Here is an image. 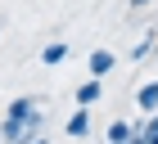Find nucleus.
Masks as SVG:
<instances>
[{
  "label": "nucleus",
  "instance_id": "nucleus-5",
  "mask_svg": "<svg viewBox=\"0 0 158 144\" xmlns=\"http://www.w3.org/2000/svg\"><path fill=\"white\" fill-rule=\"evenodd\" d=\"M113 63H118V59H113L109 50H95V54H90V72H95V77H104V72H109Z\"/></svg>",
  "mask_w": 158,
  "mask_h": 144
},
{
  "label": "nucleus",
  "instance_id": "nucleus-4",
  "mask_svg": "<svg viewBox=\"0 0 158 144\" xmlns=\"http://www.w3.org/2000/svg\"><path fill=\"white\" fill-rule=\"evenodd\" d=\"M68 59V45H63V41H50L45 50H41V63H50V68H54V63H63Z\"/></svg>",
  "mask_w": 158,
  "mask_h": 144
},
{
  "label": "nucleus",
  "instance_id": "nucleus-12",
  "mask_svg": "<svg viewBox=\"0 0 158 144\" xmlns=\"http://www.w3.org/2000/svg\"><path fill=\"white\" fill-rule=\"evenodd\" d=\"M27 144H50V140H27Z\"/></svg>",
  "mask_w": 158,
  "mask_h": 144
},
{
  "label": "nucleus",
  "instance_id": "nucleus-11",
  "mask_svg": "<svg viewBox=\"0 0 158 144\" xmlns=\"http://www.w3.org/2000/svg\"><path fill=\"white\" fill-rule=\"evenodd\" d=\"M145 140H149V144H158V135H145Z\"/></svg>",
  "mask_w": 158,
  "mask_h": 144
},
{
  "label": "nucleus",
  "instance_id": "nucleus-1",
  "mask_svg": "<svg viewBox=\"0 0 158 144\" xmlns=\"http://www.w3.org/2000/svg\"><path fill=\"white\" fill-rule=\"evenodd\" d=\"M99 95H104V86H99V77L81 81V86H77V108H90V104H99Z\"/></svg>",
  "mask_w": 158,
  "mask_h": 144
},
{
  "label": "nucleus",
  "instance_id": "nucleus-3",
  "mask_svg": "<svg viewBox=\"0 0 158 144\" xmlns=\"http://www.w3.org/2000/svg\"><path fill=\"white\" fill-rule=\"evenodd\" d=\"M63 131L73 135V140H81V135L90 131V108H77L73 117H68V126H63Z\"/></svg>",
  "mask_w": 158,
  "mask_h": 144
},
{
  "label": "nucleus",
  "instance_id": "nucleus-6",
  "mask_svg": "<svg viewBox=\"0 0 158 144\" xmlns=\"http://www.w3.org/2000/svg\"><path fill=\"white\" fill-rule=\"evenodd\" d=\"M154 45H158V32H145L140 41H135V50H131V59H145V54H154Z\"/></svg>",
  "mask_w": 158,
  "mask_h": 144
},
{
  "label": "nucleus",
  "instance_id": "nucleus-7",
  "mask_svg": "<svg viewBox=\"0 0 158 144\" xmlns=\"http://www.w3.org/2000/svg\"><path fill=\"white\" fill-rule=\"evenodd\" d=\"M131 140V122H113L109 126V144H127Z\"/></svg>",
  "mask_w": 158,
  "mask_h": 144
},
{
  "label": "nucleus",
  "instance_id": "nucleus-2",
  "mask_svg": "<svg viewBox=\"0 0 158 144\" xmlns=\"http://www.w3.org/2000/svg\"><path fill=\"white\" fill-rule=\"evenodd\" d=\"M135 108H140V113H158V81H145V86H140Z\"/></svg>",
  "mask_w": 158,
  "mask_h": 144
},
{
  "label": "nucleus",
  "instance_id": "nucleus-13",
  "mask_svg": "<svg viewBox=\"0 0 158 144\" xmlns=\"http://www.w3.org/2000/svg\"><path fill=\"white\" fill-rule=\"evenodd\" d=\"M154 54H158V45H154Z\"/></svg>",
  "mask_w": 158,
  "mask_h": 144
},
{
  "label": "nucleus",
  "instance_id": "nucleus-9",
  "mask_svg": "<svg viewBox=\"0 0 158 144\" xmlns=\"http://www.w3.org/2000/svg\"><path fill=\"white\" fill-rule=\"evenodd\" d=\"M127 144H149V140H145V135H140V131L131 126V140H127Z\"/></svg>",
  "mask_w": 158,
  "mask_h": 144
},
{
  "label": "nucleus",
  "instance_id": "nucleus-8",
  "mask_svg": "<svg viewBox=\"0 0 158 144\" xmlns=\"http://www.w3.org/2000/svg\"><path fill=\"white\" fill-rule=\"evenodd\" d=\"M32 108H36L32 99H14V104H9V117H14V122H23L27 113H32Z\"/></svg>",
  "mask_w": 158,
  "mask_h": 144
},
{
  "label": "nucleus",
  "instance_id": "nucleus-10",
  "mask_svg": "<svg viewBox=\"0 0 158 144\" xmlns=\"http://www.w3.org/2000/svg\"><path fill=\"white\" fill-rule=\"evenodd\" d=\"M145 5H154V0H131V9H145Z\"/></svg>",
  "mask_w": 158,
  "mask_h": 144
}]
</instances>
